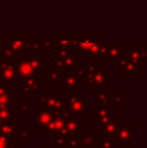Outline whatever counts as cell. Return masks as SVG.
<instances>
[{"instance_id": "6da1fadb", "label": "cell", "mask_w": 147, "mask_h": 148, "mask_svg": "<svg viewBox=\"0 0 147 148\" xmlns=\"http://www.w3.org/2000/svg\"><path fill=\"white\" fill-rule=\"evenodd\" d=\"M65 111L70 116H82L87 111V98H81L74 93L66 94L64 97Z\"/></svg>"}, {"instance_id": "7a4b0ae2", "label": "cell", "mask_w": 147, "mask_h": 148, "mask_svg": "<svg viewBox=\"0 0 147 148\" xmlns=\"http://www.w3.org/2000/svg\"><path fill=\"white\" fill-rule=\"evenodd\" d=\"M36 102L41 105V109H49V110H64L65 109V102L64 98L57 93L53 94H45L42 95L41 91L38 90L36 92Z\"/></svg>"}, {"instance_id": "3957f363", "label": "cell", "mask_w": 147, "mask_h": 148, "mask_svg": "<svg viewBox=\"0 0 147 148\" xmlns=\"http://www.w3.org/2000/svg\"><path fill=\"white\" fill-rule=\"evenodd\" d=\"M18 60H8L0 58V80L5 83H14L18 79L16 64Z\"/></svg>"}, {"instance_id": "277c9868", "label": "cell", "mask_w": 147, "mask_h": 148, "mask_svg": "<svg viewBox=\"0 0 147 148\" xmlns=\"http://www.w3.org/2000/svg\"><path fill=\"white\" fill-rule=\"evenodd\" d=\"M68 114L67 112L64 110H55V118L53 120L47 125V127L44 129L46 135H55L59 134L63 131L64 127L66 125V121H67Z\"/></svg>"}, {"instance_id": "5b68a950", "label": "cell", "mask_w": 147, "mask_h": 148, "mask_svg": "<svg viewBox=\"0 0 147 148\" xmlns=\"http://www.w3.org/2000/svg\"><path fill=\"white\" fill-rule=\"evenodd\" d=\"M111 77L107 75L104 71L99 70L97 72L93 73L92 75L88 76L87 78V88L88 89H99L102 87H106L107 85H110Z\"/></svg>"}, {"instance_id": "8992f818", "label": "cell", "mask_w": 147, "mask_h": 148, "mask_svg": "<svg viewBox=\"0 0 147 148\" xmlns=\"http://www.w3.org/2000/svg\"><path fill=\"white\" fill-rule=\"evenodd\" d=\"M76 47L80 49V51H85L88 55L92 57H98L100 53L101 42L100 39H93V38H84V39H77Z\"/></svg>"}, {"instance_id": "52a82bcc", "label": "cell", "mask_w": 147, "mask_h": 148, "mask_svg": "<svg viewBox=\"0 0 147 148\" xmlns=\"http://www.w3.org/2000/svg\"><path fill=\"white\" fill-rule=\"evenodd\" d=\"M83 127H84V122L81 121L78 118V116H70L68 115L67 121H66V125L64 127L63 131H62L59 134L64 135V136L68 137L75 134H78L80 131L83 130Z\"/></svg>"}, {"instance_id": "ba28073f", "label": "cell", "mask_w": 147, "mask_h": 148, "mask_svg": "<svg viewBox=\"0 0 147 148\" xmlns=\"http://www.w3.org/2000/svg\"><path fill=\"white\" fill-rule=\"evenodd\" d=\"M78 66V58L71 53L69 57L65 59H55L51 62V69L57 71H75Z\"/></svg>"}, {"instance_id": "9c48e42d", "label": "cell", "mask_w": 147, "mask_h": 148, "mask_svg": "<svg viewBox=\"0 0 147 148\" xmlns=\"http://www.w3.org/2000/svg\"><path fill=\"white\" fill-rule=\"evenodd\" d=\"M116 143H128V144H133L134 137H133V126L132 125H126L121 126L117 131V134L115 136Z\"/></svg>"}, {"instance_id": "30bf717a", "label": "cell", "mask_w": 147, "mask_h": 148, "mask_svg": "<svg viewBox=\"0 0 147 148\" xmlns=\"http://www.w3.org/2000/svg\"><path fill=\"white\" fill-rule=\"evenodd\" d=\"M82 134H79L80 143L85 148H99L100 147V139H98L96 134L92 130H82Z\"/></svg>"}, {"instance_id": "8fae6325", "label": "cell", "mask_w": 147, "mask_h": 148, "mask_svg": "<svg viewBox=\"0 0 147 148\" xmlns=\"http://www.w3.org/2000/svg\"><path fill=\"white\" fill-rule=\"evenodd\" d=\"M16 70H17L18 79H25V78H34L37 77L32 69L30 62H28L27 57H23L22 60L17 62L16 64Z\"/></svg>"}, {"instance_id": "7c38bea8", "label": "cell", "mask_w": 147, "mask_h": 148, "mask_svg": "<svg viewBox=\"0 0 147 148\" xmlns=\"http://www.w3.org/2000/svg\"><path fill=\"white\" fill-rule=\"evenodd\" d=\"M115 62L125 75H134V76H136L138 74V66L135 64H133L124 55L118 60H116Z\"/></svg>"}, {"instance_id": "4fadbf2b", "label": "cell", "mask_w": 147, "mask_h": 148, "mask_svg": "<svg viewBox=\"0 0 147 148\" xmlns=\"http://www.w3.org/2000/svg\"><path fill=\"white\" fill-rule=\"evenodd\" d=\"M97 90V99H96V106L99 107H111V96L112 92L107 87L96 89Z\"/></svg>"}, {"instance_id": "5bb4252c", "label": "cell", "mask_w": 147, "mask_h": 148, "mask_svg": "<svg viewBox=\"0 0 147 148\" xmlns=\"http://www.w3.org/2000/svg\"><path fill=\"white\" fill-rule=\"evenodd\" d=\"M124 56L128 58L133 64H135L137 66H141L143 62L146 60V49H130L128 51L124 53Z\"/></svg>"}, {"instance_id": "9a60e30c", "label": "cell", "mask_w": 147, "mask_h": 148, "mask_svg": "<svg viewBox=\"0 0 147 148\" xmlns=\"http://www.w3.org/2000/svg\"><path fill=\"white\" fill-rule=\"evenodd\" d=\"M41 81L37 79V77L34 78H25L23 79V88L18 90V93L20 94H30L36 93L38 90H40Z\"/></svg>"}, {"instance_id": "2e32d148", "label": "cell", "mask_w": 147, "mask_h": 148, "mask_svg": "<svg viewBox=\"0 0 147 148\" xmlns=\"http://www.w3.org/2000/svg\"><path fill=\"white\" fill-rule=\"evenodd\" d=\"M55 118V110L41 109L36 115V123L41 129H45Z\"/></svg>"}, {"instance_id": "e0dca14e", "label": "cell", "mask_w": 147, "mask_h": 148, "mask_svg": "<svg viewBox=\"0 0 147 148\" xmlns=\"http://www.w3.org/2000/svg\"><path fill=\"white\" fill-rule=\"evenodd\" d=\"M63 85L66 90H69L70 93H74L75 90L79 88L80 83H79L74 71H65Z\"/></svg>"}, {"instance_id": "ac0fdd59", "label": "cell", "mask_w": 147, "mask_h": 148, "mask_svg": "<svg viewBox=\"0 0 147 148\" xmlns=\"http://www.w3.org/2000/svg\"><path fill=\"white\" fill-rule=\"evenodd\" d=\"M120 127V122L117 120H113L103 125L101 130V138H115L117 131Z\"/></svg>"}, {"instance_id": "d6986e66", "label": "cell", "mask_w": 147, "mask_h": 148, "mask_svg": "<svg viewBox=\"0 0 147 148\" xmlns=\"http://www.w3.org/2000/svg\"><path fill=\"white\" fill-rule=\"evenodd\" d=\"M107 45V53L105 55L106 60L109 62H116L124 55V51L120 49L118 45H114V43H109Z\"/></svg>"}, {"instance_id": "ffe728a7", "label": "cell", "mask_w": 147, "mask_h": 148, "mask_svg": "<svg viewBox=\"0 0 147 148\" xmlns=\"http://www.w3.org/2000/svg\"><path fill=\"white\" fill-rule=\"evenodd\" d=\"M19 132V126L14 124V117H11L9 120L2 123L0 127V133L7 135H16Z\"/></svg>"}, {"instance_id": "44dd1931", "label": "cell", "mask_w": 147, "mask_h": 148, "mask_svg": "<svg viewBox=\"0 0 147 148\" xmlns=\"http://www.w3.org/2000/svg\"><path fill=\"white\" fill-rule=\"evenodd\" d=\"M14 107V90L8 89L5 93L0 95V108Z\"/></svg>"}, {"instance_id": "7402d4cb", "label": "cell", "mask_w": 147, "mask_h": 148, "mask_svg": "<svg viewBox=\"0 0 147 148\" xmlns=\"http://www.w3.org/2000/svg\"><path fill=\"white\" fill-rule=\"evenodd\" d=\"M1 57L5 58V59L8 60H18V58L23 57L21 56L19 53H17L16 51H14L11 47H10L8 43H3L1 45Z\"/></svg>"}, {"instance_id": "603a6c76", "label": "cell", "mask_w": 147, "mask_h": 148, "mask_svg": "<svg viewBox=\"0 0 147 148\" xmlns=\"http://www.w3.org/2000/svg\"><path fill=\"white\" fill-rule=\"evenodd\" d=\"M45 78L53 85H63L64 83V74H59V71L53 69L51 71H46Z\"/></svg>"}, {"instance_id": "cb8c5ba5", "label": "cell", "mask_w": 147, "mask_h": 148, "mask_svg": "<svg viewBox=\"0 0 147 148\" xmlns=\"http://www.w3.org/2000/svg\"><path fill=\"white\" fill-rule=\"evenodd\" d=\"M27 60H28V62H30V64H31L32 69H34V73H36V76L37 77L40 76L41 75V69H42L43 66H45V62H43V60H41L39 57H36V55H34L32 58L27 57Z\"/></svg>"}, {"instance_id": "d4e9b609", "label": "cell", "mask_w": 147, "mask_h": 148, "mask_svg": "<svg viewBox=\"0 0 147 148\" xmlns=\"http://www.w3.org/2000/svg\"><path fill=\"white\" fill-rule=\"evenodd\" d=\"M69 138L62 134H55V137L51 140V145H55L57 148H67Z\"/></svg>"}, {"instance_id": "484cf974", "label": "cell", "mask_w": 147, "mask_h": 148, "mask_svg": "<svg viewBox=\"0 0 147 148\" xmlns=\"http://www.w3.org/2000/svg\"><path fill=\"white\" fill-rule=\"evenodd\" d=\"M74 72H75V75H76L77 79H78L79 83H80V85H86L87 78H88V76H89L86 66H78Z\"/></svg>"}, {"instance_id": "4316f807", "label": "cell", "mask_w": 147, "mask_h": 148, "mask_svg": "<svg viewBox=\"0 0 147 148\" xmlns=\"http://www.w3.org/2000/svg\"><path fill=\"white\" fill-rule=\"evenodd\" d=\"M111 112H112L111 107H99V106H95V107L92 108V116L96 119L110 115Z\"/></svg>"}, {"instance_id": "83f0119b", "label": "cell", "mask_w": 147, "mask_h": 148, "mask_svg": "<svg viewBox=\"0 0 147 148\" xmlns=\"http://www.w3.org/2000/svg\"><path fill=\"white\" fill-rule=\"evenodd\" d=\"M13 111H14V107L0 108V119L3 122L9 120L11 117H13Z\"/></svg>"}, {"instance_id": "f1b7e54d", "label": "cell", "mask_w": 147, "mask_h": 148, "mask_svg": "<svg viewBox=\"0 0 147 148\" xmlns=\"http://www.w3.org/2000/svg\"><path fill=\"white\" fill-rule=\"evenodd\" d=\"M15 135H7L0 133V148H7L9 144L14 142Z\"/></svg>"}, {"instance_id": "f546056e", "label": "cell", "mask_w": 147, "mask_h": 148, "mask_svg": "<svg viewBox=\"0 0 147 148\" xmlns=\"http://www.w3.org/2000/svg\"><path fill=\"white\" fill-rule=\"evenodd\" d=\"M124 97H125V95H124L123 93L118 94V95L112 94V96H111V102H112V103L115 104V107H117V108H123L124 106H125V104H124V102H123Z\"/></svg>"}, {"instance_id": "4dcf8cb0", "label": "cell", "mask_w": 147, "mask_h": 148, "mask_svg": "<svg viewBox=\"0 0 147 148\" xmlns=\"http://www.w3.org/2000/svg\"><path fill=\"white\" fill-rule=\"evenodd\" d=\"M115 138H101L99 148H116Z\"/></svg>"}, {"instance_id": "1f68e13d", "label": "cell", "mask_w": 147, "mask_h": 148, "mask_svg": "<svg viewBox=\"0 0 147 148\" xmlns=\"http://www.w3.org/2000/svg\"><path fill=\"white\" fill-rule=\"evenodd\" d=\"M83 147L80 143V138H79V134H75L69 137L68 140V147L67 148H79Z\"/></svg>"}, {"instance_id": "d6a6232c", "label": "cell", "mask_w": 147, "mask_h": 148, "mask_svg": "<svg viewBox=\"0 0 147 148\" xmlns=\"http://www.w3.org/2000/svg\"><path fill=\"white\" fill-rule=\"evenodd\" d=\"M115 118H116L115 112L112 111L110 115L105 116V117H102V118H97L96 119V125H97V126H103V125H105L106 123L115 120Z\"/></svg>"}, {"instance_id": "836d02e7", "label": "cell", "mask_w": 147, "mask_h": 148, "mask_svg": "<svg viewBox=\"0 0 147 148\" xmlns=\"http://www.w3.org/2000/svg\"><path fill=\"white\" fill-rule=\"evenodd\" d=\"M18 135L21 140H31L34 138V131L30 129H19Z\"/></svg>"}, {"instance_id": "e575fe53", "label": "cell", "mask_w": 147, "mask_h": 148, "mask_svg": "<svg viewBox=\"0 0 147 148\" xmlns=\"http://www.w3.org/2000/svg\"><path fill=\"white\" fill-rule=\"evenodd\" d=\"M18 109L19 112L21 113H25V112H32L34 111V104L31 102H20L18 103Z\"/></svg>"}, {"instance_id": "d590c367", "label": "cell", "mask_w": 147, "mask_h": 148, "mask_svg": "<svg viewBox=\"0 0 147 148\" xmlns=\"http://www.w3.org/2000/svg\"><path fill=\"white\" fill-rule=\"evenodd\" d=\"M86 68H87V71H88L89 76H90V75H92L93 73H95V72H97V71L101 70V66H98L96 62H89L88 64L86 66Z\"/></svg>"}, {"instance_id": "8d00e7d4", "label": "cell", "mask_w": 147, "mask_h": 148, "mask_svg": "<svg viewBox=\"0 0 147 148\" xmlns=\"http://www.w3.org/2000/svg\"><path fill=\"white\" fill-rule=\"evenodd\" d=\"M9 88L10 87H9V84H8V83H5L2 80H0V95L3 94V93H5V92L7 91Z\"/></svg>"}, {"instance_id": "74e56055", "label": "cell", "mask_w": 147, "mask_h": 148, "mask_svg": "<svg viewBox=\"0 0 147 148\" xmlns=\"http://www.w3.org/2000/svg\"><path fill=\"white\" fill-rule=\"evenodd\" d=\"M41 42H42L44 49H46L47 51H49V49H51V40H49V39H41Z\"/></svg>"}, {"instance_id": "f35d334b", "label": "cell", "mask_w": 147, "mask_h": 148, "mask_svg": "<svg viewBox=\"0 0 147 148\" xmlns=\"http://www.w3.org/2000/svg\"><path fill=\"white\" fill-rule=\"evenodd\" d=\"M7 148H20L19 147V144H17V143H11V144H9L7 146Z\"/></svg>"}, {"instance_id": "ab89813d", "label": "cell", "mask_w": 147, "mask_h": 148, "mask_svg": "<svg viewBox=\"0 0 147 148\" xmlns=\"http://www.w3.org/2000/svg\"><path fill=\"white\" fill-rule=\"evenodd\" d=\"M129 145L130 144H128V143H119L120 148H130Z\"/></svg>"}, {"instance_id": "60d3db41", "label": "cell", "mask_w": 147, "mask_h": 148, "mask_svg": "<svg viewBox=\"0 0 147 148\" xmlns=\"http://www.w3.org/2000/svg\"><path fill=\"white\" fill-rule=\"evenodd\" d=\"M44 148H51V143H47L46 145H45V147ZM55 148H57V147H55Z\"/></svg>"}, {"instance_id": "b9f144b4", "label": "cell", "mask_w": 147, "mask_h": 148, "mask_svg": "<svg viewBox=\"0 0 147 148\" xmlns=\"http://www.w3.org/2000/svg\"><path fill=\"white\" fill-rule=\"evenodd\" d=\"M2 123H3V121L1 120V119H0V127H1V125H2Z\"/></svg>"}, {"instance_id": "7bdbcfd3", "label": "cell", "mask_w": 147, "mask_h": 148, "mask_svg": "<svg viewBox=\"0 0 147 148\" xmlns=\"http://www.w3.org/2000/svg\"><path fill=\"white\" fill-rule=\"evenodd\" d=\"M79 148H85V147H79Z\"/></svg>"}]
</instances>
